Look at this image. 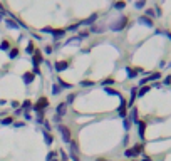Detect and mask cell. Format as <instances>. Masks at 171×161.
Segmentation results:
<instances>
[{"instance_id": "cell-40", "label": "cell", "mask_w": 171, "mask_h": 161, "mask_svg": "<svg viewBox=\"0 0 171 161\" xmlns=\"http://www.w3.org/2000/svg\"><path fill=\"white\" fill-rule=\"evenodd\" d=\"M44 51H45V54H52V51H54V49H52L51 45H45V49H44Z\"/></svg>"}, {"instance_id": "cell-25", "label": "cell", "mask_w": 171, "mask_h": 161, "mask_svg": "<svg viewBox=\"0 0 171 161\" xmlns=\"http://www.w3.org/2000/svg\"><path fill=\"white\" fill-rule=\"evenodd\" d=\"M103 86H106V87H109V86H112L114 84V79H111V77H107V79H104L103 82H101Z\"/></svg>"}, {"instance_id": "cell-39", "label": "cell", "mask_w": 171, "mask_h": 161, "mask_svg": "<svg viewBox=\"0 0 171 161\" xmlns=\"http://www.w3.org/2000/svg\"><path fill=\"white\" fill-rule=\"evenodd\" d=\"M163 84L170 86V84H171V76H166V77H164V80H163Z\"/></svg>"}, {"instance_id": "cell-3", "label": "cell", "mask_w": 171, "mask_h": 161, "mask_svg": "<svg viewBox=\"0 0 171 161\" xmlns=\"http://www.w3.org/2000/svg\"><path fill=\"white\" fill-rule=\"evenodd\" d=\"M47 106H49V99L44 96V98H40L35 104H32V107H34V111L35 113H39V114H44V111L47 109Z\"/></svg>"}, {"instance_id": "cell-47", "label": "cell", "mask_w": 171, "mask_h": 161, "mask_svg": "<svg viewBox=\"0 0 171 161\" xmlns=\"http://www.w3.org/2000/svg\"><path fill=\"white\" fill-rule=\"evenodd\" d=\"M96 161H109V160H104V158H97Z\"/></svg>"}, {"instance_id": "cell-5", "label": "cell", "mask_w": 171, "mask_h": 161, "mask_svg": "<svg viewBox=\"0 0 171 161\" xmlns=\"http://www.w3.org/2000/svg\"><path fill=\"white\" fill-rule=\"evenodd\" d=\"M44 34H52L54 37H64L65 35V29H54V27H44L42 29Z\"/></svg>"}, {"instance_id": "cell-35", "label": "cell", "mask_w": 171, "mask_h": 161, "mask_svg": "<svg viewBox=\"0 0 171 161\" xmlns=\"http://www.w3.org/2000/svg\"><path fill=\"white\" fill-rule=\"evenodd\" d=\"M92 84H94V82H92V80H89V79H84V80L81 82V86H84V87H87V86H92Z\"/></svg>"}, {"instance_id": "cell-9", "label": "cell", "mask_w": 171, "mask_h": 161, "mask_svg": "<svg viewBox=\"0 0 171 161\" xmlns=\"http://www.w3.org/2000/svg\"><path fill=\"white\" fill-rule=\"evenodd\" d=\"M159 77H161V74H159V72H153V74H149V77H146V79H141V82H139V84L144 86L146 82H149V80H158Z\"/></svg>"}, {"instance_id": "cell-50", "label": "cell", "mask_w": 171, "mask_h": 161, "mask_svg": "<svg viewBox=\"0 0 171 161\" xmlns=\"http://www.w3.org/2000/svg\"><path fill=\"white\" fill-rule=\"evenodd\" d=\"M131 161H134V160H131Z\"/></svg>"}, {"instance_id": "cell-45", "label": "cell", "mask_w": 171, "mask_h": 161, "mask_svg": "<svg viewBox=\"0 0 171 161\" xmlns=\"http://www.w3.org/2000/svg\"><path fill=\"white\" fill-rule=\"evenodd\" d=\"M86 35H89V32H87V30H84V32H81V37H86Z\"/></svg>"}, {"instance_id": "cell-22", "label": "cell", "mask_w": 171, "mask_h": 161, "mask_svg": "<svg viewBox=\"0 0 171 161\" xmlns=\"http://www.w3.org/2000/svg\"><path fill=\"white\" fill-rule=\"evenodd\" d=\"M17 55H19V49H17V47H13V49H10V51H9V57H10V59H15Z\"/></svg>"}, {"instance_id": "cell-46", "label": "cell", "mask_w": 171, "mask_h": 161, "mask_svg": "<svg viewBox=\"0 0 171 161\" xmlns=\"http://www.w3.org/2000/svg\"><path fill=\"white\" fill-rule=\"evenodd\" d=\"M0 13H4V15H5V13H7V12H5V9H4V7H2V5H0Z\"/></svg>"}, {"instance_id": "cell-28", "label": "cell", "mask_w": 171, "mask_h": 161, "mask_svg": "<svg viewBox=\"0 0 171 161\" xmlns=\"http://www.w3.org/2000/svg\"><path fill=\"white\" fill-rule=\"evenodd\" d=\"M89 32H92V34H101V32H103V27L94 25V27H91V29H89Z\"/></svg>"}, {"instance_id": "cell-8", "label": "cell", "mask_w": 171, "mask_h": 161, "mask_svg": "<svg viewBox=\"0 0 171 161\" xmlns=\"http://www.w3.org/2000/svg\"><path fill=\"white\" fill-rule=\"evenodd\" d=\"M146 126H148V124H146V121H139V123H138V134H139V138H141V139H144Z\"/></svg>"}, {"instance_id": "cell-26", "label": "cell", "mask_w": 171, "mask_h": 161, "mask_svg": "<svg viewBox=\"0 0 171 161\" xmlns=\"http://www.w3.org/2000/svg\"><path fill=\"white\" fill-rule=\"evenodd\" d=\"M25 52H27V54H34V52H35V45H34V42H30L29 45H27Z\"/></svg>"}, {"instance_id": "cell-4", "label": "cell", "mask_w": 171, "mask_h": 161, "mask_svg": "<svg viewBox=\"0 0 171 161\" xmlns=\"http://www.w3.org/2000/svg\"><path fill=\"white\" fill-rule=\"evenodd\" d=\"M128 22H129V19L126 17V15H121V19H119V20H116L114 24H112L111 29L114 30V32H121V30H123L124 27L128 25Z\"/></svg>"}, {"instance_id": "cell-18", "label": "cell", "mask_w": 171, "mask_h": 161, "mask_svg": "<svg viewBox=\"0 0 171 161\" xmlns=\"http://www.w3.org/2000/svg\"><path fill=\"white\" fill-rule=\"evenodd\" d=\"M126 72H128L129 77H136L139 72H138V67H126Z\"/></svg>"}, {"instance_id": "cell-29", "label": "cell", "mask_w": 171, "mask_h": 161, "mask_svg": "<svg viewBox=\"0 0 171 161\" xmlns=\"http://www.w3.org/2000/svg\"><path fill=\"white\" fill-rule=\"evenodd\" d=\"M30 107H32V102H30L29 99H27V101L22 102V107H20V109H30Z\"/></svg>"}, {"instance_id": "cell-24", "label": "cell", "mask_w": 171, "mask_h": 161, "mask_svg": "<svg viewBox=\"0 0 171 161\" xmlns=\"http://www.w3.org/2000/svg\"><path fill=\"white\" fill-rule=\"evenodd\" d=\"M148 91H149V86H143L141 89H139V92H138V96H139V98H143Z\"/></svg>"}, {"instance_id": "cell-42", "label": "cell", "mask_w": 171, "mask_h": 161, "mask_svg": "<svg viewBox=\"0 0 171 161\" xmlns=\"http://www.w3.org/2000/svg\"><path fill=\"white\" fill-rule=\"evenodd\" d=\"M74 98H76V94H69V98H67V104H69V102H72V101H74Z\"/></svg>"}, {"instance_id": "cell-11", "label": "cell", "mask_w": 171, "mask_h": 161, "mask_svg": "<svg viewBox=\"0 0 171 161\" xmlns=\"http://www.w3.org/2000/svg\"><path fill=\"white\" fill-rule=\"evenodd\" d=\"M96 20H97V15H96V13H92L91 17L84 19V20H82V22H79V24H81V25H91V24H94Z\"/></svg>"}, {"instance_id": "cell-12", "label": "cell", "mask_w": 171, "mask_h": 161, "mask_svg": "<svg viewBox=\"0 0 171 161\" xmlns=\"http://www.w3.org/2000/svg\"><path fill=\"white\" fill-rule=\"evenodd\" d=\"M65 111H67V102H60L59 106H57V116H64L65 114Z\"/></svg>"}, {"instance_id": "cell-14", "label": "cell", "mask_w": 171, "mask_h": 161, "mask_svg": "<svg viewBox=\"0 0 171 161\" xmlns=\"http://www.w3.org/2000/svg\"><path fill=\"white\" fill-rule=\"evenodd\" d=\"M44 141H45V144H49V146L54 143V136L51 134V131H45V129H44Z\"/></svg>"}, {"instance_id": "cell-49", "label": "cell", "mask_w": 171, "mask_h": 161, "mask_svg": "<svg viewBox=\"0 0 171 161\" xmlns=\"http://www.w3.org/2000/svg\"><path fill=\"white\" fill-rule=\"evenodd\" d=\"M52 161H59V160H52Z\"/></svg>"}, {"instance_id": "cell-30", "label": "cell", "mask_w": 171, "mask_h": 161, "mask_svg": "<svg viewBox=\"0 0 171 161\" xmlns=\"http://www.w3.org/2000/svg\"><path fill=\"white\" fill-rule=\"evenodd\" d=\"M0 123L5 124V126H9V124H12V123H13V118H12V116H9V118H5L4 121H0Z\"/></svg>"}, {"instance_id": "cell-32", "label": "cell", "mask_w": 171, "mask_h": 161, "mask_svg": "<svg viewBox=\"0 0 171 161\" xmlns=\"http://www.w3.org/2000/svg\"><path fill=\"white\" fill-rule=\"evenodd\" d=\"M59 154H60V161H69V156H67V153H64V149H60Z\"/></svg>"}, {"instance_id": "cell-41", "label": "cell", "mask_w": 171, "mask_h": 161, "mask_svg": "<svg viewBox=\"0 0 171 161\" xmlns=\"http://www.w3.org/2000/svg\"><path fill=\"white\" fill-rule=\"evenodd\" d=\"M129 126H131V124H129V119H124V129H126V131L129 129Z\"/></svg>"}, {"instance_id": "cell-33", "label": "cell", "mask_w": 171, "mask_h": 161, "mask_svg": "<svg viewBox=\"0 0 171 161\" xmlns=\"http://www.w3.org/2000/svg\"><path fill=\"white\" fill-rule=\"evenodd\" d=\"M56 156H57V151H51L47 154V161H52V160H56Z\"/></svg>"}, {"instance_id": "cell-34", "label": "cell", "mask_w": 171, "mask_h": 161, "mask_svg": "<svg viewBox=\"0 0 171 161\" xmlns=\"http://www.w3.org/2000/svg\"><path fill=\"white\" fill-rule=\"evenodd\" d=\"M146 15H148L149 19L156 17V13H154V10H153V9H148V10H146Z\"/></svg>"}, {"instance_id": "cell-7", "label": "cell", "mask_w": 171, "mask_h": 161, "mask_svg": "<svg viewBox=\"0 0 171 161\" xmlns=\"http://www.w3.org/2000/svg\"><path fill=\"white\" fill-rule=\"evenodd\" d=\"M67 67H69V62H67V60H57V62L54 64V69H56L57 72H62V71H65Z\"/></svg>"}, {"instance_id": "cell-37", "label": "cell", "mask_w": 171, "mask_h": 161, "mask_svg": "<svg viewBox=\"0 0 171 161\" xmlns=\"http://www.w3.org/2000/svg\"><path fill=\"white\" fill-rule=\"evenodd\" d=\"M79 27H81V24L77 22V24H74V25H71V27H69V30H71V32H76V30L79 29Z\"/></svg>"}, {"instance_id": "cell-10", "label": "cell", "mask_w": 171, "mask_h": 161, "mask_svg": "<svg viewBox=\"0 0 171 161\" xmlns=\"http://www.w3.org/2000/svg\"><path fill=\"white\" fill-rule=\"evenodd\" d=\"M22 79H24V82H25V84H30V82H34L35 74H34V72H24Z\"/></svg>"}, {"instance_id": "cell-43", "label": "cell", "mask_w": 171, "mask_h": 161, "mask_svg": "<svg viewBox=\"0 0 171 161\" xmlns=\"http://www.w3.org/2000/svg\"><path fill=\"white\" fill-rule=\"evenodd\" d=\"M59 87H57V86H54V87H52V94H59Z\"/></svg>"}, {"instance_id": "cell-44", "label": "cell", "mask_w": 171, "mask_h": 161, "mask_svg": "<svg viewBox=\"0 0 171 161\" xmlns=\"http://www.w3.org/2000/svg\"><path fill=\"white\" fill-rule=\"evenodd\" d=\"M141 161H153V160H151L149 156H143V160H141Z\"/></svg>"}, {"instance_id": "cell-31", "label": "cell", "mask_w": 171, "mask_h": 161, "mask_svg": "<svg viewBox=\"0 0 171 161\" xmlns=\"http://www.w3.org/2000/svg\"><path fill=\"white\" fill-rule=\"evenodd\" d=\"M133 123H134V124L139 123V119H138V109H136V107H133Z\"/></svg>"}, {"instance_id": "cell-38", "label": "cell", "mask_w": 171, "mask_h": 161, "mask_svg": "<svg viewBox=\"0 0 171 161\" xmlns=\"http://www.w3.org/2000/svg\"><path fill=\"white\" fill-rule=\"evenodd\" d=\"M144 4H146V0H138L136 7H138V9H143V7H144Z\"/></svg>"}, {"instance_id": "cell-15", "label": "cell", "mask_w": 171, "mask_h": 161, "mask_svg": "<svg viewBox=\"0 0 171 161\" xmlns=\"http://www.w3.org/2000/svg\"><path fill=\"white\" fill-rule=\"evenodd\" d=\"M69 144H71V154H77V153H79V144H77V141L72 139Z\"/></svg>"}, {"instance_id": "cell-13", "label": "cell", "mask_w": 171, "mask_h": 161, "mask_svg": "<svg viewBox=\"0 0 171 161\" xmlns=\"http://www.w3.org/2000/svg\"><path fill=\"white\" fill-rule=\"evenodd\" d=\"M126 104H128V102L121 98V106H119V111H117V114H119L121 118H126Z\"/></svg>"}, {"instance_id": "cell-23", "label": "cell", "mask_w": 171, "mask_h": 161, "mask_svg": "<svg viewBox=\"0 0 171 161\" xmlns=\"http://www.w3.org/2000/svg\"><path fill=\"white\" fill-rule=\"evenodd\" d=\"M0 49H2V51H10V42H9V40H2Z\"/></svg>"}, {"instance_id": "cell-36", "label": "cell", "mask_w": 171, "mask_h": 161, "mask_svg": "<svg viewBox=\"0 0 171 161\" xmlns=\"http://www.w3.org/2000/svg\"><path fill=\"white\" fill-rule=\"evenodd\" d=\"M154 13H156V17H161V13H163V10H161V7H154Z\"/></svg>"}, {"instance_id": "cell-17", "label": "cell", "mask_w": 171, "mask_h": 161, "mask_svg": "<svg viewBox=\"0 0 171 161\" xmlns=\"http://www.w3.org/2000/svg\"><path fill=\"white\" fill-rule=\"evenodd\" d=\"M5 25L9 27V29H19V24L15 20H12V19H7V20H5Z\"/></svg>"}, {"instance_id": "cell-20", "label": "cell", "mask_w": 171, "mask_h": 161, "mask_svg": "<svg viewBox=\"0 0 171 161\" xmlns=\"http://www.w3.org/2000/svg\"><path fill=\"white\" fill-rule=\"evenodd\" d=\"M57 82H59V86H60V87H62V89H64V87H65V89H72V84H69V82H65V80H62V79H60V77H59V79H57Z\"/></svg>"}, {"instance_id": "cell-48", "label": "cell", "mask_w": 171, "mask_h": 161, "mask_svg": "<svg viewBox=\"0 0 171 161\" xmlns=\"http://www.w3.org/2000/svg\"><path fill=\"white\" fill-rule=\"evenodd\" d=\"M166 35H168V37H170V39H171V32H166Z\"/></svg>"}, {"instance_id": "cell-6", "label": "cell", "mask_w": 171, "mask_h": 161, "mask_svg": "<svg viewBox=\"0 0 171 161\" xmlns=\"http://www.w3.org/2000/svg\"><path fill=\"white\" fill-rule=\"evenodd\" d=\"M59 131H60V136H62V141L64 143H71L72 138H71V129L64 124H59Z\"/></svg>"}, {"instance_id": "cell-16", "label": "cell", "mask_w": 171, "mask_h": 161, "mask_svg": "<svg viewBox=\"0 0 171 161\" xmlns=\"http://www.w3.org/2000/svg\"><path fill=\"white\" fill-rule=\"evenodd\" d=\"M139 22H141V24H144V25H148V27H153L154 25L153 19H149V17H139Z\"/></svg>"}, {"instance_id": "cell-1", "label": "cell", "mask_w": 171, "mask_h": 161, "mask_svg": "<svg viewBox=\"0 0 171 161\" xmlns=\"http://www.w3.org/2000/svg\"><path fill=\"white\" fill-rule=\"evenodd\" d=\"M44 62V55H42V52L39 51H35L34 54H32V64H34V74H37V76H40V69H39V66Z\"/></svg>"}, {"instance_id": "cell-27", "label": "cell", "mask_w": 171, "mask_h": 161, "mask_svg": "<svg viewBox=\"0 0 171 161\" xmlns=\"http://www.w3.org/2000/svg\"><path fill=\"white\" fill-rule=\"evenodd\" d=\"M104 91H106V92H107V94H111V96H117V98H121V94H119V92H117V91H114V89H111V87H106V89H104Z\"/></svg>"}, {"instance_id": "cell-2", "label": "cell", "mask_w": 171, "mask_h": 161, "mask_svg": "<svg viewBox=\"0 0 171 161\" xmlns=\"http://www.w3.org/2000/svg\"><path fill=\"white\" fill-rule=\"evenodd\" d=\"M143 149H144V143H138V144H134L133 148H129V149H126L124 151V156L126 158H136L138 154H141L143 153Z\"/></svg>"}, {"instance_id": "cell-19", "label": "cell", "mask_w": 171, "mask_h": 161, "mask_svg": "<svg viewBox=\"0 0 171 161\" xmlns=\"http://www.w3.org/2000/svg\"><path fill=\"white\" fill-rule=\"evenodd\" d=\"M136 94H138V89H136V87H134V89H131V98H129V101H128V104H129V106H133V104H134Z\"/></svg>"}, {"instance_id": "cell-21", "label": "cell", "mask_w": 171, "mask_h": 161, "mask_svg": "<svg viewBox=\"0 0 171 161\" xmlns=\"http://www.w3.org/2000/svg\"><path fill=\"white\" fill-rule=\"evenodd\" d=\"M124 7H126V2H124V0H117L114 4V9H117V10H123Z\"/></svg>"}]
</instances>
